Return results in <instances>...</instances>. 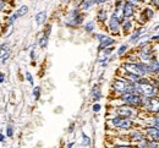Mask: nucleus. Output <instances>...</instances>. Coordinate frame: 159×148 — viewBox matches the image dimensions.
<instances>
[{"label":"nucleus","instance_id":"1","mask_svg":"<svg viewBox=\"0 0 159 148\" xmlns=\"http://www.w3.org/2000/svg\"><path fill=\"white\" fill-rule=\"evenodd\" d=\"M134 92L143 97H152L157 93V88L142 78L138 83H134Z\"/></svg>","mask_w":159,"mask_h":148},{"label":"nucleus","instance_id":"2","mask_svg":"<svg viewBox=\"0 0 159 148\" xmlns=\"http://www.w3.org/2000/svg\"><path fill=\"white\" fill-rule=\"evenodd\" d=\"M85 20V15L81 12L80 8H73L67 13L65 18V25L67 27H77L80 26Z\"/></svg>","mask_w":159,"mask_h":148},{"label":"nucleus","instance_id":"3","mask_svg":"<svg viewBox=\"0 0 159 148\" xmlns=\"http://www.w3.org/2000/svg\"><path fill=\"white\" fill-rule=\"evenodd\" d=\"M124 69L129 73H134L138 76H144L148 71V66L141 64V63H130V64H124Z\"/></svg>","mask_w":159,"mask_h":148},{"label":"nucleus","instance_id":"4","mask_svg":"<svg viewBox=\"0 0 159 148\" xmlns=\"http://www.w3.org/2000/svg\"><path fill=\"white\" fill-rule=\"evenodd\" d=\"M121 100L129 106H138L142 103V96L135 92H126L121 94Z\"/></svg>","mask_w":159,"mask_h":148},{"label":"nucleus","instance_id":"5","mask_svg":"<svg viewBox=\"0 0 159 148\" xmlns=\"http://www.w3.org/2000/svg\"><path fill=\"white\" fill-rule=\"evenodd\" d=\"M113 88L117 93H126V92H134V83L127 82L126 80H115L113 83Z\"/></svg>","mask_w":159,"mask_h":148},{"label":"nucleus","instance_id":"6","mask_svg":"<svg viewBox=\"0 0 159 148\" xmlns=\"http://www.w3.org/2000/svg\"><path fill=\"white\" fill-rule=\"evenodd\" d=\"M141 105L152 113H159V100L155 98H142Z\"/></svg>","mask_w":159,"mask_h":148},{"label":"nucleus","instance_id":"7","mask_svg":"<svg viewBox=\"0 0 159 148\" xmlns=\"http://www.w3.org/2000/svg\"><path fill=\"white\" fill-rule=\"evenodd\" d=\"M112 124L114 127H117V129H131L134 125V123L130 119H125V118H120L116 116L112 119Z\"/></svg>","mask_w":159,"mask_h":148},{"label":"nucleus","instance_id":"8","mask_svg":"<svg viewBox=\"0 0 159 148\" xmlns=\"http://www.w3.org/2000/svg\"><path fill=\"white\" fill-rule=\"evenodd\" d=\"M95 38L99 40V47H98V50L102 51L103 49L108 48V47L113 45L115 43V40L113 38H110L108 36H104V35H95Z\"/></svg>","mask_w":159,"mask_h":148},{"label":"nucleus","instance_id":"9","mask_svg":"<svg viewBox=\"0 0 159 148\" xmlns=\"http://www.w3.org/2000/svg\"><path fill=\"white\" fill-rule=\"evenodd\" d=\"M120 26H121L120 18L113 12L112 16H110V20H109V30H110V32L114 33V35H117V33H119V30H120Z\"/></svg>","mask_w":159,"mask_h":148},{"label":"nucleus","instance_id":"10","mask_svg":"<svg viewBox=\"0 0 159 148\" xmlns=\"http://www.w3.org/2000/svg\"><path fill=\"white\" fill-rule=\"evenodd\" d=\"M116 114H117V116H120V118L129 119L134 115V110H132V108H130L129 105H122V106H117Z\"/></svg>","mask_w":159,"mask_h":148},{"label":"nucleus","instance_id":"11","mask_svg":"<svg viewBox=\"0 0 159 148\" xmlns=\"http://www.w3.org/2000/svg\"><path fill=\"white\" fill-rule=\"evenodd\" d=\"M135 9H136L135 5H132L131 3H129V1H126V0H125L124 6H122V16H124V18L132 17L135 15Z\"/></svg>","mask_w":159,"mask_h":148},{"label":"nucleus","instance_id":"12","mask_svg":"<svg viewBox=\"0 0 159 148\" xmlns=\"http://www.w3.org/2000/svg\"><path fill=\"white\" fill-rule=\"evenodd\" d=\"M148 137H151L152 141L154 142H159V129L158 127H148L146 130Z\"/></svg>","mask_w":159,"mask_h":148},{"label":"nucleus","instance_id":"13","mask_svg":"<svg viewBox=\"0 0 159 148\" xmlns=\"http://www.w3.org/2000/svg\"><path fill=\"white\" fill-rule=\"evenodd\" d=\"M34 21H36V23L38 26L40 25H44L45 21H47V11L45 10H42L36 13V16H34Z\"/></svg>","mask_w":159,"mask_h":148},{"label":"nucleus","instance_id":"14","mask_svg":"<svg viewBox=\"0 0 159 148\" xmlns=\"http://www.w3.org/2000/svg\"><path fill=\"white\" fill-rule=\"evenodd\" d=\"M152 53H153V50H152L151 47H149V45H144L143 48L141 49V51H140L141 59H143V60H149Z\"/></svg>","mask_w":159,"mask_h":148},{"label":"nucleus","instance_id":"15","mask_svg":"<svg viewBox=\"0 0 159 148\" xmlns=\"http://www.w3.org/2000/svg\"><path fill=\"white\" fill-rule=\"evenodd\" d=\"M16 13V16L18 17V18H21V17H25L27 13L30 12V8L27 5H21V6H18V8L13 11Z\"/></svg>","mask_w":159,"mask_h":148},{"label":"nucleus","instance_id":"16","mask_svg":"<svg viewBox=\"0 0 159 148\" xmlns=\"http://www.w3.org/2000/svg\"><path fill=\"white\" fill-rule=\"evenodd\" d=\"M93 6H94L93 0H83V1L78 5V8L81 11H88V10H91Z\"/></svg>","mask_w":159,"mask_h":148},{"label":"nucleus","instance_id":"17","mask_svg":"<svg viewBox=\"0 0 159 148\" xmlns=\"http://www.w3.org/2000/svg\"><path fill=\"white\" fill-rule=\"evenodd\" d=\"M147 66H148V71L149 72H153V73H158L159 72V63H158V60L152 59L149 61V65H147Z\"/></svg>","mask_w":159,"mask_h":148},{"label":"nucleus","instance_id":"18","mask_svg":"<svg viewBox=\"0 0 159 148\" xmlns=\"http://www.w3.org/2000/svg\"><path fill=\"white\" fill-rule=\"evenodd\" d=\"M97 20L99 22H105L108 20V11L105 9H99L97 11Z\"/></svg>","mask_w":159,"mask_h":148},{"label":"nucleus","instance_id":"19","mask_svg":"<svg viewBox=\"0 0 159 148\" xmlns=\"http://www.w3.org/2000/svg\"><path fill=\"white\" fill-rule=\"evenodd\" d=\"M48 43H49V36H47V35H44V33H42V36H40L39 39H38L39 47L42 49H45L47 47H48Z\"/></svg>","mask_w":159,"mask_h":148},{"label":"nucleus","instance_id":"20","mask_svg":"<svg viewBox=\"0 0 159 148\" xmlns=\"http://www.w3.org/2000/svg\"><path fill=\"white\" fill-rule=\"evenodd\" d=\"M126 81L130 83H138L140 81L142 80V76H138V75H134V73H129L127 72V75L125 76Z\"/></svg>","mask_w":159,"mask_h":148},{"label":"nucleus","instance_id":"21","mask_svg":"<svg viewBox=\"0 0 159 148\" xmlns=\"http://www.w3.org/2000/svg\"><path fill=\"white\" fill-rule=\"evenodd\" d=\"M18 20V17L16 16V13L15 12H12L11 15L6 18V27H8V28H10V27H12L13 25H15V22L17 21Z\"/></svg>","mask_w":159,"mask_h":148},{"label":"nucleus","instance_id":"22","mask_svg":"<svg viewBox=\"0 0 159 148\" xmlns=\"http://www.w3.org/2000/svg\"><path fill=\"white\" fill-rule=\"evenodd\" d=\"M91 94H92V98H93L94 100H99V99L102 98V91H100V88H99L98 86H94V87H93Z\"/></svg>","mask_w":159,"mask_h":148},{"label":"nucleus","instance_id":"23","mask_svg":"<svg viewBox=\"0 0 159 148\" xmlns=\"http://www.w3.org/2000/svg\"><path fill=\"white\" fill-rule=\"evenodd\" d=\"M9 51H11V48H10V44L8 42H4V43L0 44V58Z\"/></svg>","mask_w":159,"mask_h":148},{"label":"nucleus","instance_id":"24","mask_svg":"<svg viewBox=\"0 0 159 148\" xmlns=\"http://www.w3.org/2000/svg\"><path fill=\"white\" fill-rule=\"evenodd\" d=\"M141 35H142V30L140 28V30H137L136 32L132 33V36L130 37V42H131V43L138 42V39H141Z\"/></svg>","mask_w":159,"mask_h":148},{"label":"nucleus","instance_id":"25","mask_svg":"<svg viewBox=\"0 0 159 148\" xmlns=\"http://www.w3.org/2000/svg\"><path fill=\"white\" fill-rule=\"evenodd\" d=\"M141 144H140V148H159V146L154 142H147V141H144V140H142L141 141Z\"/></svg>","mask_w":159,"mask_h":148},{"label":"nucleus","instance_id":"26","mask_svg":"<svg viewBox=\"0 0 159 148\" xmlns=\"http://www.w3.org/2000/svg\"><path fill=\"white\" fill-rule=\"evenodd\" d=\"M121 23H122V30H124V32H125V33L129 32L130 30H132V21H131V20L125 18Z\"/></svg>","mask_w":159,"mask_h":148},{"label":"nucleus","instance_id":"27","mask_svg":"<svg viewBox=\"0 0 159 148\" xmlns=\"http://www.w3.org/2000/svg\"><path fill=\"white\" fill-rule=\"evenodd\" d=\"M131 137H132L134 141H138V142H141L142 140H144V136L140 132V131H135L131 133Z\"/></svg>","mask_w":159,"mask_h":148},{"label":"nucleus","instance_id":"28","mask_svg":"<svg viewBox=\"0 0 159 148\" xmlns=\"http://www.w3.org/2000/svg\"><path fill=\"white\" fill-rule=\"evenodd\" d=\"M94 27H95L94 21H88V22L85 25V31L88 32V33H92V32L94 31Z\"/></svg>","mask_w":159,"mask_h":148},{"label":"nucleus","instance_id":"29","mask_svg":"<svg viewBox=\"0 0 159 148\" xmlns=\"http://www.w3.org/2000/svg\"><path fill=\"white\" fill-rule=\"evenodd\" d=\"M9 9V0H0V12H5Z\"/></svg>","mask_w":159,"mask_h":148},{"label":"nucleus","instance_id":"30","mask_svg":"<svg viewBox=\"0 0 159 148\" xmlns=\"http://www.w3.org/2000/svg\"><path fill=\"white\" fill-rule=\"evenodd\" d=\"M152 16H153V10H151V9H144V10H143L142 17H143V18H146L144 21H147V20H148V18H151Z\"/></svg>","mask_w":159,"mask_h":148},{"label":"nucleus","instance_id":"31","mask_svg":"<svg viewBox=\"0 0 159 148\" xmlns=\"http://www.w3.org/2000/svg\"><path fill=\"white\" fill-rule=\"evenodd\" d=\"M33 97L36 100H38L40 98V87H34L33 88Z\"/></svg>","mask_w":159,"mask_h":148},{"label":"nucleus","instance_id":"32","mask_svg":"<svg viewBox=\"0 0 159 148\" xmlns=\"http://www.w3.org/2000/svg\"><path fill=\"white\" fill-rule=\"evenodd\" d=\"M127 48H129V47H127V44H122V45L120 47V48L117 49V55H119V56H121L122 54H125V53H126V50H127Z\"/></svg>","mask_w":159,"mask_h":148},{"label":"nucleus","instance_id":"33","mask_svg":"<svg viewBox=\"0 0 159 148\" xmlns=\"http://www.w3.org/2000/svg\"><path fill=\"white\" fill-rule=\"evenodd\" d=\"M13 136V126L9 125L6 127V137H12Z\"/></svg>","mask_w":159,"mask_h":148},{"label":"nucleus","instance_id":"34","mask_svg":"<svg viewBox=\"0 0 159 148\" xmlns=\"http://www.w3.org/2000/svg\"><path fill=\"white\" fill-rule=\"evenodd\" d=\"M89 142H91V141H89V137L87 136L86 133L82 132V144H83V146H88Z\"/></svg>","mask_w":159,"mask_h":148},{"label":"nucleus","instance_id":"35","mask_svg":"<svg viewBox=\"0 0 159 148\" xmlns=\"http://www.w3.org/2000/svg\"><path fill=\"white\" fill-rule=\"evenodd\" d=\"M25 76H26V80L28 81V82L33 86V83H34V81H33V76H32V73L31 72H28V71H26V73H25Z\"/></svg>","mask_w":159,"mask_h":148},{"label":"nucleus","instance_id":"36","mask_svg":"<svg viewBox=\"0 0 159 148\" xmlns=\"http://www.w3.org/2000/svg\"><path fill=\"white\" fill-rule=\"evenodd\" d=\"M113 50H114V48H112V47H108V48L103 49V55H105V56H109L110 54L113 53Z\"/></svg>","mask_w":159,"mask_h":148},{"label":"nucleus","instance_id":"37","mask_svg":"<svg viewBox=\"0 0 159 148\" xmlns=\"http://www.w3.org/2000/svg\"><path fill=\"white\" fill-rule=\"evenodd\" d=\"M109 0H93L94 5H103V4H107Z\"/></svg>","mask_w":159,"mask_h":148},{"label":"nucleus","instance_id":"38","mask_svg":"<svg viewBox=\"0 0 159 148\" xmlns=\"http://www.w3.org/2000/svg\"><path fill=\"white\" fill-rule=\"evenodd\" d=\"M100 104H98V103H95V104H93V111L94 113H98L99 110H100Z\"/></svg>","mask_w":159,"mask_h":148},{"label":"nucleus","instance_id":"39","mask_svg":"<svg viewBox=\"0 0 159 148\" xmlns=\"http://www.w3.org/2000/svg\"><path fill=\"white\" fill-rule=\"evenodd\" d=\"M5 78H6L5 73L4 72H0V83H4L5 82Z\"/></svg>","mask_w":159,"mask_h":148},{"label":"nucleus","instance_id":"40","mask_svg":"<svg viewBox=\"0 0 159 148\" xmlns=\"http://www.w3.org/2000/svg\"><path fill=\"white\" fill-rule=\"evenodd\" d=\"M153 123H154V127H159V118H155L154 120H153Z\"/></svg>","mask_w":159,"mask_h":148},{"label":"nucleus","instance_id":"41","mask_svg":"<svg viewBox=\"0 0 159 148\" xmlns=\"http://www.w3.org/2000/svg\"><path fill=\"white\" fill-rule=\"evenodd\" d=\"M152 4H153L155 8H159V0H152Z\"/></svg>","mask_w":159,"mask_h":148},{"label":"nucleus","instance_id":"42","mask_svg":"<svg viewBox=\"0 0 159 148\" xmlns=\"http://www.w3.org/2000/svg\"><path fill=\"white\" fill-rule=\"evenodd\" d=\"M34 55H36V53H34V49H31V53H30V56H31V59H32V60L34 59Z\"/></svg>","mask_w":159,"mask_h":148},{"label":"nucleus","instance_id":"43","mask_svg":"<svg viewBox=\"0 0 159 148\" xmlns=\"http://www.w3.org/2000/svg\"><path fill=\"white\" fill-rule=\"evenodd\" d=\"M5 135H3V133H0V142H4V141H5Z\"/></svg>","mask_w":159,"mask_h":148},{"label":"nucleus","instance_id":"44","mask_svg":"<svg viewBox=\"0 0 159 148\" xmlns=\"http://www.w3.org/2000/svg\"><path fill=\"white\" fill-rule=\"evenodd\" d=\"M114 148H132V147H131V146H116Z\"/></svg>","mask_w":159,"mask_h":148},{"label":"nucleus","instance_id":"45","mask_svg":"<svg viewBox=\"0 0 159 148\" xmlns=\"http://www.w3.org/2000/svg\"><path fill=\"white\" fill-rule=\"evenodd\" d=\"M73 1H75L76 4H77V6H78V5H80V4L82 3V1H83V0H73Z\"/></svg>","mask_w":159,"mask_h":148},{"label":"nucleus","instance_id":"46","mask_svg":"<svg viewBox=\"0 0 159 148\" xmlns=\"http://www.w3.org/2000/svg\"><path fill=\"white\" fill-rule=\"evenodd\" d=\"M61 1H63L64 4H69V3H71L72 0H61Z\"/></svg>","mask_w":159,"mask_h":148},{"label":"nucleus","instance_id":"47","mask_svg":"<svg viewBox=\"0 0 159 148\" xmlns=\"http://www.w3.org/2000/svg\"><path fill=\"white\" fill-rule=\"evenodd\" d=\"M73 126H75V125H71V126H70V129H69V132H72V131H73V129H75Z\"/></svg>","mask_w":159,"mask_h":148}]
</instances>
